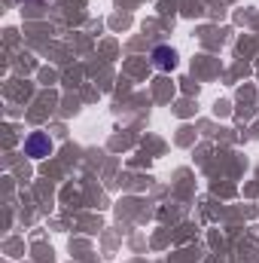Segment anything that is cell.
Instances as JSON below:
<instances>
[{"mask_svg": "<svg viewBox=\"0 0 259 263\" xmlns=\"http://www.w3.org/2000/svg\"><path fill=\"white\" fill-rule=\"evenodd\" d=\"M25 153L34 156V159L49 156V153H52V138H49L46 132H34V135H28V138H25Z\"/></svg>", "mask_w": 259, "mask_h": 263, "instance_id": "6da1fadb", "label": "cell"}, {"mask_svg": "<svg viewBox=\"0 0 259 263\" xmlns=\"http://www.w3.org/2000/svg\"><path fill=\"white\" fill-rule=\"evenodd\" d=\"M153 62H156L159 70H171V67L177 65V52L171 46H156L153 49Z\"/></svg>", "mask_w": 259, "mask_h": 263, "instance_id": "7a4b0ae2", "label": "cell"}]
</instances>
